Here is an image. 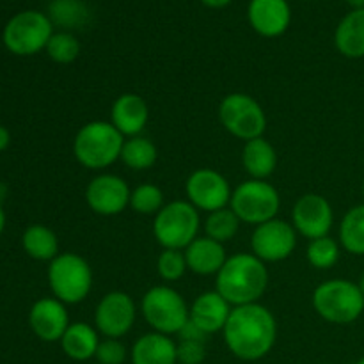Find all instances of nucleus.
<instances>
[{
    "label": "nucleus",
    "instance_id": "nucleus-29",
    "mask_svg": "<svg viewBox=\"0 0 364 364\" xmlns=\"http://www.w3.org/2000/svg\"><path fill=\"white\" fill-rule=\"evenodd\" d=\"M240 224L242 220L238 219L237 213L228 206V208L208 213L205 224H203V230H205V237L220 242V244H228L237 237Z\"/></svg>",
    "mask_w": 364,
    "mask_h": 364
},
{
    "label": "nucleus",
    "instance_id": "nucleus-10",
    "mask_svg": "<svg viewBox=\"0 0 364 364\" xmlns=\"http://www.w3.org/2000/svg\"><path fill=\"white\" fill-rule=\"evenodd\" d=\"M219 119L224 130L245 142L263 137L267 130L265 110L245 92H231L220 100Z\"/></svg>",
    "mask_w": 364,
    "mask_h": 364
},
{
    "label": "nucleus",
    "instance_id": "nucleus-28",
    "mask_svg": "<svg viewBox=\"0 0 364 364\" xmlns=\"http://www.w3.org/2000/svg\"><path fill=\"white\" fill-rule=\"evenodd\" d=\"M340 244L350 255H364V205L350 208L341 219Z\"/></svg>",
    "mask_w": 364,
    "mask_h": 364
},
{
    "label": "nucleus",
    "instance_id": "nucleus-14",
    "mask_svg": "<svg viewBox=\"0 0 364 364\" xmlns=\"http://www.w3.org/2000/svg\"><path fill=\"white\" fill-rule=\"evenodd\" d=\"M333 224V206L323 196L315 194V192L301 196L291 210V226L301 237L308 238L309 242L329 237Z\"/></svg>",
    "mask_w": 364,
    "mask_h": 364
},
{
    "label": "nucleus",
    "instance_id": "nucleus-1",
    "mask_svg": "<svg viewBox=\"0 0 364 364\" xmlns=\"http://www.w3.org/2000/svg\"><path fill=\"white\" fill-rule=\"evenodd\" d=\"M226 347L242 361H258L270 354L277 340V322L267 306H235L223 331Z\"/></svg>",
    "mask_w": 364,
    "mask_h": 364
},
{
    "label": "nucleus",
    "instance_id": "nucleus-43",
    "mask_svg": "<svg viewBox=\"0 0 364 364\" xmlns=\"http://www.w3.org/2000/svg\"><path fill=\"white\" fill-rule=\"evenodd\" d=\"M355 364H364V358H363V359H359V361L355 363Z\"/></svg>",
    "mask_w": 364,
    "mask_h": 364
},
{
    "label": "nucleus",
    "instance_id": "nucleus-23",
    "mask_svg": "<svg viewBox=\"0 0 364 364\" xmlns=\"http://www.w3.org/2000/svg\"><path fill=\"white\" fill-rule=\"evenodd\" d=\"M334 45L347 59L364 57V9H352L338 23L334 32Z\"/></svg>",
    "mask_w": 364,
    "mask_h": 364
},
{
    "label": "nucleus",
    "instance_id": "nucleus-8",
    "mask_svg": "<svg viewBox=\"0 0 364 364\" xmlns=\"http://www.w3.org/2000/svg\"><path fill=\"white\" fill-rule=\"evenodd\" d=\"M53 32L55 31L48 14L27 9L14 14L7 21L2 32V41L4 46L14 55L31 57L46 48Z\"/></svg>",
    "mask_w": 364,
    "mask_h": 364
},
{
    "label": "nucleus",
    "instance_id": "nucleus-5",
    "mask_svg": "<svg viewBox=\"0 0 364 364\" xmlns=\"http://www.w3.org/2000/svg\"><path fill=\"white\" fill-rule=\"evenodd\" d=\"M48 287L52 295L64 304H80L92 288V269L80 255L63 252L48 265Z\"/></svg>",
    "mask_w": 364,
    "mask_h": 364
},
{
    "label": "nucleus",
    "instance_id": "nucleus-15",
    "mask_svg": "<svg viewBox=\"0 0 364 364\" xmlns=\"http://www.w3.org/2000/svg\"><path fill=\"white\" fill-rule=\"evenodd\" d=\"M132 191L127 181L117 174L102 173L92 178L85 188V203L102 217L119 215L130 206Z\"/></svg>",
    "mask_w": 364,
    "mask_h": 364
},
{
    "label": "nucleus",
    "instance_id": "nucleus-37",
    "mask_svg": "<svg viewBox=\"0 0 364 364\" xmlns=\"http://www.w3.org/2000/svg\"><path fill=\"white\" fill-rule=\"evenodd\" d=\"M11 144V134L4 124H0V153L6 151Z\"/></svg>",
    "mask_w": 364,
    "mask_h": 364
},
{
    "label": "nucleus",
    "instance_id": "nucleus-3",
    "mask_svg": "<svg viewBox=\"0 0 364 364\" xmlns=\"http://www.w3.org/2000/svg\"><path fill=\"white\" fill-rule=\"evenodd\" d=\"M124 141L110 121H89L75 135L73 155L85 169L102 171L121 159Z\"/></svg>",
    "mask_w": 364,
    "mask_h": 364
},
{
    "label": "nucleus",
    "instance_id": "nucleus-12",
    "mask_svg": "<svg viewBox=\"0 0 364 364\" xmlns=\"http://www.w3.org/2000/svg\"><path fill=\"white\" fill-rule=\"evenodd\" d=\"M185 194H187V201L199 212L212 213L230 206L233 191L224 174L215 169L203 167L187 178Z\"/></svg>",
    "mask_w": 364,
    "mask_h": 364
},
{
    "label": "nucleus",
    "instance_id": "nucleus-13",
    "mask_svg": "<svg viewBox=\"0 0 364 364\" xmlns=\"http://www.w3.org/2000/svg\"><path fill=\"white\" fill-rule=\"evenodd\" d=\"M297 231L291 223L272 219L255 228L251 235L252 255L265 263L288 259L297 247Z\"/></svg>",
    "mask_w": 364,
    "mask_h": 364
},
{
    "label": "nucleus",
    "instance_id": "nucleus-42",
    "mask_svg": "<svg viewBox=\"0 0 364 364\" xmlns=\"http://www.w3.org/2000/svg\"><path fill=\"white\" fill-rule=\"evenodd\" d=\"M359 288H361V291H363V295H364V274L361 276V281H359Z\"/></svg>",
    "mask_w": 364,
    "mask_h": 364
},
{
    "label": "nucleus",
    "instance_id": "nucleus-18",
    "mask_svg": "<svg viewBox=\"0 0 364 364\" xmlns=\"http://www.w3.org/2000/svg\"><path fill=\"white\" fill-rule=\"evenodd\" d=\"M148 103L137 92H124V95L117 96L110 109V123L117 128V132L124 139L141 135L148 124Z\"/></svg>",
    "mask_w": 364,
    "mask_h": 364
},
{
    "label": "nucleus",
    "instance_id": "nucleus-45",
    "mask_svg": "<svg viewBox=\"0 0 364 364\" xmlns=\"http://www.w3.org/2000/svg\"><path fill=\"white\" fill-rule=\"evenodd\" d=\"M50 2H53V0H50Z\"/></svg>",
    "mask_w": 364,
    "mask_h": 364
},
{
    "label": "nucleus",
    "instance_id": "nucleus-34",
    "mask_svg": "<svg viewBox=\"0 0 364 364\" xmlns=\"http://www.w3.org/2000/svg\"><path fill=\"white\" fill-rule=\"evenodd\" d=\"M127 355L128 350L123 341L105 338V340L100 341L95 359L100 364H123L127 361Z\"/></svg>",
    "mask_w": 364,
    "mask_h": 364
},
{
    "label": "nucleus",
    "instance_id": "nucleus-25",
    "mask_svg": "<svg viewBox=\"0 0 364 364\" xmlns=\"http://www.w3.org/2000/svg\"><path fill=\"white\" fill-rule=\"evenodd\" d=\"M21 247L36 262H52L59 256V238L45 224H31L21 235Z\"/></svg>",
    "mask_w": 364,
    "mask_h": 364
},
{
    "label": "nucleus",
    "instance_id": "nucleus-35",
    "mask_svg": "<svg viewBox=\"0 0 364 364\" xmlns=\"http://www.w3.org/2000/svg\"><path fill=\"white\" fill-rule=\"evenodd\" d=\"M206 358L205 341L199 340H180L178 343V363L181 364H201Z\"/></svg>",
    "mask_w": 364,
    "mask_h": 364
},
{
    "label": "nucleus",
    "instance_id": "nucleus-33",
    "mask_svg": "<svg viewBox=\"0 0 364 364\" xmlns=\"http://www.w3.org/2000/svg\"><path fill=\"white\" fill-rule=\"evenodd\" d=\"M188 270L185 252L178 249H164L156 259V272L167 283L180 281Z\"/></svg>",
    "mask_w": 364,
    "mask_h": 364
},
{
    "label": "nucleus",
    "instance_id": "nucleus-26",
    "mask_svg": "<svg viewBox=\"0 0 364 364\" xmlns=\"http://www.w3.org/2000/svg\"><path fill=\"white\" fill-rule=\"evenodd\" d=\"M48 18L53 27L71 32L91 21V9L84 0H53L48 6Z\"/></svg>",
    "mask_w": 364,
    "mask_h": 364
},
{
    "label": "nucleus",
    "instance_id": "nucleus-40",
    "mask_svg": "<svg viewBox=\"0 0 364 364\" xmlns=\"http://www.w3.org/2000/svg\"><path fill=\"white\" fill-rule=\"evenodd\" d=\"M352 9H364V0H347Z\"/></svg>",
    "mask_w": 364,
    "mask_h": 364
},
{
    "label": "nucleus",
    "instance_id": "nucleus-19",
    "mask_svg": "<svg viewBox=\"0 0 364 364\" xmlns=\"http://www.w3.org/2000/svg\"><path fill=\"white\" fill-rule=\"evenodd\" d=\"M233 306L217 290L205 291L192 302L188 309V320L205 334H215L224 331Z\"/></svg>",
    "mask_w": 364,
    "mask_h": 364
},
{
    "label": "nucleus",
    "instance_id": "nucleus-32",
    "mask_svg": "<svg viewBox=\"0 0 364 364\" xmlns=\"http://www.w3.org/2000/svg\"><path fill=\"white\" fill-rule=\"evenodd\" d=\"M164 206V192L156 185L142 183L132 191L130 208L141 215H156Z\"/></svg>",
    "mask_w": 364,
    "mask_h": 364
},
{
    "label": "nucleus",
    "instance_id": "nucleus-16",
    "mask_svg": "<svg viewBox=\"0 0 364 364\" xmlns=\"http://www.w3.org/2000/svg\"><path fill=\"white\" fill-rule=\"evenodd\" d=\"M70 323V313H68L66 304L55 297L39 299L28 311V326H31L32 333L46 343L63 340Z\"/></svg>",
    "mask_w": 364,
    "mask_h": 364
},
{
    "label": "nucleus",
    "instance_id": "nucleus-7",
    "mask_svg": "<svg viewBox=\"0 0 364 364\" xmlns=\"http://www.w3.org/2000/svg\"><path fill=\"white\" fill-rule=\"evenodd\" d=\"M188 306L181 294L174 288L159 284L149 288L141 301V313L146 323L155 333L180 334L188 322Z\"/></svg>",
    "mask_w": 364,
    "mask_h": 364
},
{
    "label": "nucleus",
    "instance_id": "nucleus-21",
    "mask_svg": "<svg viewBox=\"0 0 364 364\" xmlns=\"http://www.w3.org/2000/svg\"><path fill=\"white\" fill-rule=\"evenodd\" d=\"M130 358L132 364H176L178 343L167 334L153 331L135 341Z\"/></svg>",
    "mask_w": 364,
    "mask_h": 364
},
{
    "label": "nucleus",
    "instance_id": "nucleus-17",
    "mask_svg": "<svg viewBox=\"0 0 364 364\" xmlns=\"http://www.w3.org/2000/svg\"><path fill=\"white\" fill-rule=\"evenodd\" d=\"M247 20L255 32L263 38H279L290 27V4L288 0H251Z\"/></svg>",
    "mask_w": 364,
    "mask_h": 364
},
{
    "label": "nucleus",
    "instance_id": "nucleus-36",
    "mask_svg": "<svg viewBox=\"0 0 364 364\" xmlns=\"http://www.w3.org/2000/svg\"><path fill=\"white\" fill-rule=\"evenodd\" d=\"M178 336H180V340H199V341H206V336H208V334L203 333V331L199 329L198 326H194V323H192L191 320H188L187 326H185L183 329L180 331V334H178Z\"/></svg>",
    "mask_w": 364,
    "mask_h": 364
},
{
    "label": "nucleus",
    "instance_id": "nucleus-20",
    "mask_svg": "<svg viewBox=\"0 0 364 364\" xmlns=\"http://www.w3.org/2000/svg\"><path fill=\"white\" fill-rule=\"evenodd\" d=\"M183 252L188 270L198 276H217L228 259L224 244L208 237H198Z\"/></svg>",
    "mask_w": 364,
    "mask_h": 364
},
{
    "label": "nucleus",
    "instance_id": "nucleus-9",
    "mask_svg": "<svg viewBox=\"0 0 364 364\" xmlns=\"http://www.w3.org/2000/svg\"><path fill=\"white\" fill-rule=\"evenodd\" d=\"M230 208L245 224L259 226L276 219L281 208L277 188L267 180H245L231 194Z\"/></svg>",
    "mask_w": 364,
    "mask_h": 364
},
{
    "label": "nucleus",
    "instance_id": "nucleus-30",
    "mask_svg": "<svg viewBox=\"0 0 364 364\" xmlns=\"http://www.w3.org/2000/svg\"><path fill=\"white\" fill-rule=\"evenodd\" d=\"M45 50L53 63L71 64L78 59L82 46H80V41H78V38L73 34V32L59 31V32H53V36L50 38L48 45H46Z\"/></svg>",
    "mask_w": 364,
    "mask_h": 364
},
{
    "label": "nucleus",
    "instance_id": "nucleus-27",
    "mask_svg": "<svg viewBox=\"0 0 364 364\" xmlns=\"http://www.w3.org/2000/svg\"><path fill=\"white\" fill-rule=\"evenodd\" d=\"M156 159H159V149L155 142L137 135L124 141L119 160L132 171H148L155 166Z\"/></svg>",
    "mask_w": 364,
    "mask_h": 364
},
{
    "label": "nucleus",
    "instance_id": "nucleus-31",
    "mask_svg": "<svg viewBox=\"0 0 364 364\" xmlns=\"http://www.w3.org/2000/svg\"><path fill=\"white\" fill-rule=\"evenodd\" d=\"M306 258L309 265L315 267L316 270H329L340 259V244L331 237L316 238L309 242L306 249Z\"/></svg>",
    "mask_w": 364,
    "mask_h": 364
},
{
    "label": "nucleus",
    "instance_id": "nucleus-22",
    "mask_svg": "<svg viewBox=\"0 0 364 364\" xmlns=\"http://www.w3.org/2000/svg\"><path fill=\"white\" fill-rule=\"evenodd\" d=\"M242 166L252 180H267L277 167V153L265 137L252 139L242 149Z\"/></svg>",
    "mask_w": 364,
    "mask_h": 364
},
{
    "label": "nucleus",
    "instance_id": "nucleus-39",
    "mask_svg": "<svg viewBox=\"0 0 364 364\" xmlns=\"http://www.w3.org/2000/svg\"><path fill=\"white\" fill-rule=\"evenodd\" d=\"M6 223H7V219H6V212H4L2 205H0V235H2V233H4V230H6Z\"/></svg>",
    "mask_w": 364,
    "mask_h": 364
},
{
    "label": "nucleus",
    "instance_id": "nucleus-4",
    "mask_svg": "<svg viewBox=\"0 0 364 364\" xmlns=\"http://www.w3.org/2000/svg\"><path fill=\"white\" fill-rule=\"evenodd\" d=\"M311 302L320 318L336 326L355 322L364 311L361 288L348 279L323 281L313 291Z\"/></svg>",
    "mask_w": 364,
    "mask_h": 364
},
{
    "label": "nucleus",
    "instance_id": "nucleus-11",
    "mask_svg": "<svg viewBox=\"0 0 364 364\" xmlns=\"http://www.w3.org/2000/svg\"><path fill=\"white\" fill-rule=\"evenodd\" d=\"M137 320V306L127 291H109L100 299L95 309V327L105 338L121 340Z\"/></svg>",
    "mask_w": 364,
    "mask_h": 364
},
{
    "label": "nucleus",
    "instance_id": "nucleus-6",
    "mask_svg": "<svg viewBox=\"0 0 364 364\" xmlns=\"http://www.w3.org/2000/svg\"><path fill=\"white\" fill-rule=\"evenodd\" d=\"M201 230L199 210L188 201H171L155 215L153 235L164 249L185 251Z\"/></svg>",
    "mask_w": 364,
    "mask_h": 364
},
{
    "label": "nucleus",
    "instance_id": "nucleus-41",
    "mask_svg": "<svg viewBox=\"0 0 364 364\" xmlns=\"http://www.w3.org/2000/svg\"><path fill=\"white\" fill-rule=\"evenodd\" d=\"M6 198V187H4L2 183H0V205H2V199Z\"/></svg>",
    "mask_w": 364,
    "mask_h": 364
},
{
    "label": "nucleus",
    "instance_id": "nucleus-2",
    "mask_svg": "<svg viewBox=\"0 0 364 364\" xmlns=\"http://www.w3.org/2000/svg\"><path fill=\"white\" fill-rule=\"evenodd\" d=\"M269 269L265 262L252 252L228 256L226 263L215 276V290L231 306L259 302L269 288Z\"/></svg>",
    "mask_w": 364,
    "mask_h": 364
},
{
    "label": "nucleus",
    "instance_id": "nucleus-44",
    "mask_svg": "<svg viewBox=\"0 0 364 364\" xmlns=\"http://www.w3.org/2000/svg\"><path fill=\"white\" fill-rule=\"evenodd\" d=\"M363 196H364V183H363Z\"/></svg>",
    "mask_w": 364,
    "mask_h": 364
},
{
    "label": "nucleus",
    "instance_id": "nucleus-24",
    "mask_svg": "<svg viewBox=\"0 0 364 364\" xmlns=\"http://www.w3.org/2000/svg\"><path fill=\"white\" fill-rule=\"evenodd\" d=\"M100 345V333L95 326L85 322L70 323L60 340L63 352L73 361H89L96 355Z\"/></svg>",
    "mask_w": 364,
    "mask_h": 364
},
{
    "label": "nucleus",
    "instance_id": "nucleus-38",
    "mask_svg": "<svg viewBox=\"0 0 364 364\" xmlns=\"http://www.w3.org/2000/svg\"><path fill=\"white\" fill-rule=\"evenodd\" d=\"M201 4H205V6L208 7H213V9H223V7L230 6L233 0H199Z\"/></svg>",
    "mask_w": 364,
    "mask_h": 364
}]
</instances>
